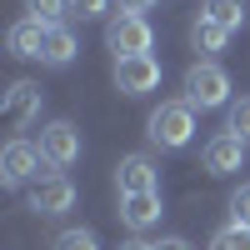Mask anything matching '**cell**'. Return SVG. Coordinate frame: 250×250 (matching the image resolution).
<instances>
[{"label": "cell", "instance_id": "603a6c76", "mask_svg": "<svg viewBox=\"0 0 250 250\" xmlns=\"http://www.w3.org/2000/svg\"><path fill=\"white\" fill-rule=\"evenodd\" d=\"M120 250H155V245H150V240H125Z\"/></svg>", "mask_w": 250, "mask_h": 250}, {"label": "cell", "instance_id": "9c48e42d", "mask_svg": "<svg viewBox=\"0 0 250 250\" xmlns=\"http://www.w3.org/2000/svg\"><path fill=\"white\" fill-rule=\"evenodd\" d=\"M245 145H250V140H240L235 130L215 135L210 145H205V170H210V175H235V170H245Z\"/></svg>", "mask_w": 250, "mask_h": 250}, {"label": "cell", "instance_id": "9a60e30c", "mask_svg": "<svg viewBox=\"0 0 250 250\" xmlns=\"http://www.w3.org/2000/svg\"><path fill=\"white\" fill-rule=\"evenodd\" d=\"M200 15L215 20V25H225V30H240L245 25V0H205Z\"/></svg>", "mask_w": 250, "mask_h": 250}, {"label": "cell", "instance_id": "ba28073f", "mask_svg": "<svg viewBox=\"0 0 250 250\" xmlns=\"http://www.w3.org/2000/svg\"><path fill=\"white\" fill-rule=\"evenodd\" d=\"M40 100H45V90H40L35 80H15L5 90V125L10 130H25V125L40 115Z\"/></svg>", "mask_w": 250, "mask_h": 250}, {"label": "cell", "instance_id": "277c9868", "mask_svg": "<svg viewBox=\"0 0 250 250\" xmlns=\"http://www.w3.org/2000/svg\"><path fill=\"white\" fill-rule=\"evenodd\" d=\"M160 85V60L155 55H125L115 60V90L120 95H150Z\"/></svg>", "mask_w": 250, "mask_h": 250}, {"label": "cell", "instance_id": "ffe728a7", "mask_svg": "<svg viewBox=\"0 0 250 250\" xmlns=\"http://www.w3.org/2000/svg\"><path fill=\"white\" fill-rule=\"evenodd\" d=\"M230 225H250V185H240L230 195Z\"/></svg>", "mask_w": 250, "mask_h": 250}, {"label": "cell", "instance_id": "6da1fadb", "mask_svg": "<svg viewBox=\"0 0 250 250\" xmlns=\"http://www.w3.org/2000/svg\"><path fill=\"white\" fill-rule=\"evenodd\" d=\"M145 135H150V145H160V150H185L195 135V105L190 100H165V105L150 110V120H145Z\"/></svg>", "mask_w": 250, "mask_h": 250}, {"label": "cell", "instance_id": "e0dca14e", "mask_svg": "<svg viewBox=\"0 0 250 250\" xmlns=\"http://www.w3.org/2000/svg\"><path fill=\"white\" fill-rule=\"evenodd\" d=\"M210 250H250V225H225V230H215Z\"/></svg>", "mask_w": 250, "mask_h": 250}, {"label": "cell", "instance_id": "3957f363", "mask_svg": "<svg viewBox=\"0 0 250 250\" xmlns=\"http://www.w3.org/2000/svg\"><path fill=\"white\" fill-rule=\"evenodd\" d=\"M105 45L115 50V60H125V55H150L155 30H150V20H145V15L120 10V15H110V25H105Z\"/></svg>", "mask_w": 250, "mask_h": 250}, {"label": "cell", "instance_id": "44dd1931", "mask_svg": "<svg viewBox=\"0 0 250 250\" xmlns=\"http://www.w3.org/2000/svg\"><path fill=\"white\" fill-rule=\"evenodd\" d=\"M105 5H110V0H70V15L95 20V15H105Z\"/></svg>", "mask_w": 250, "mask_h": 250}, {"label": "cell", "instance_id": "52a82bcc", "mask_svg": "<svg viewBox=\"0 0 250 250\" xmlns=\"http://www.w3.org/2000/svg\"><path fill=\"white\" fill-rule=\"evenodd\" d=\"M40 165H45V155H40V145H30V140H10L5 150H0V175H5V185L40 180Z\"/></svg>", "mask_w": 250, "mask_h": 250}, {"label": "cell", "instance_id": "30bf717a", "mask_svg": "<svg viewBox=\"0 0 250 250\" xmlns=\"http://www.w3.org/2000/svg\"><path fill=\"white\" fill-rule=\"evenodd\" d=\"M115 190H120V195H145V190H160V175H155L150 155H125V160L115 165Z\"/></svg>", "mask_w": 250, "mask_h": 250}, {"label": "cell", "instance_id": "8fae6325", "mask_svg": "<svg viewBox=\"0 0 250 250\" xmlns=\"http://www.w3.org/2000/svg\"><path fill=\"white\" fill-rule=\"evenodd\" d=\"M120 220L130 230H150L160 220V190H145V195H120Z\"/></svg>", "mask_w": 250, "mask_h": 250}, {"label": "cell", "instance_id": "5bb4252c", "mask_svg": "<svg viewBox=\"0 0 250 250\" xmlns=\"http://www.w3.org/2000/svg\"><path fill=\"white\" fill-rule=\"evenodd\" d=\"M225 40H230V30H225V25H215V20L195 15V25H190V45H195V50L220 55V50H225Z\"/></svg>", "mask_w": 250, "mask_h": 250}, {"label": "cell", "instance_id": "7402d4cb", "mask_svg": "<svg viewBox=\"0 0 250 250\" xmlns=\"http://www.w3.org/2000/svg\"><path fill=\"white\" fill-rule=\"evenodd\" d=\"M150 5H155V0H120V10H135V15H145Z\"/></svg>", "mask_w": 250, "mask_h": 250}, {"label": "cell", "instance_id": "8992f818", "mask_svg": "<svg viewBox=\"0 0 250 250\" xmlns=\"http://www.w3.org/2000/svg\"><path fill=\"white\" fill-rule=\"evenodd\" d=\"M75 205V185H70V175H40L35 185H30V210L35 215H65Z\"/></svg>", "mask_w": 250, "mask_h": 250}, {"label": "cell", "instance_id": "4fadbf2b", "mask_svg": "<svg viewBox=\"0 0 250 250\" xmlns=\"http://www.w3.org/2000/svg\"><path fill=\"white\" fill-rule=\"evenodd\" d=\"M45 30L50 25H40V20H20V25H10V35H5V45H10V55H20V60H40V45H45Z\"/></svg>", "mask_w": 250, "mask_h": 250}, {"label": "cell", "instance_id": "2e32d148", "mask_svg": "<svg viewBox=\"0 0 250 250\" xmlns=\"http://www.w3.org/2000/svg\"><path fill=\"white\" fill-rule=\"evenodd\" d=\"M25 10H30V20H40V25H65L70 0H25Z\"/></svg>", "mask_w": 250, "mask_h": 250}, {"label": "cell", "instance_id": "ac0fdd59", "mask_svg": "<svg viewBox=\"0 0 250 250\" xmlns=\"http://www.w3.org/2000/svg\"><path fill=\"white\" fill-rule=\"evenodd\" d=\"M225 130H235L240 140H250V95L230 100V115H225Z\"/></svg>", "mask_w": 250, "mask_h": 250}, {"label": "cell", "instance_id": "7c38bea8", "mask_svg": "<svg viewBox=\"0 0 250 250\" xmlns=\"http://www.w3.org/2000/svg\"><path fill=\"white\" fill-rule=\"evenodd\" d=\"M75 30L70 25H50L45 30V45H40V65H50V70H65L70 60H75Z\"/></svg>", "mask_w": 250, "mask_h": 250}, {"label": "cell", "instance_id": "d6986e66", "mask_svg": "<svg viewBox=\"0 0 250 250\" xmlns=\"http://www.w3.org/2000/svg\"><path fill=\"white\" fill-rule=\"evenodd\" d=\"M50 250H100V240H95L90 230H60V235L50 240Z\"/></svg>", "mask_w": 250, "mask_h": 250}, {"label": "cell", "instance_id": "7a4b0ae2", "mask_svg": "<svg viewBox=\"0 0 250 250\" xmlns=\"http://www.w3.org/2000/svg\"><path fill=\"white\" fill-rule=\"evenodd\" d=\"M185 100H190L195 110L230 105V75H225L215 60H195V65L185 70Z\"/></svg>", "mask_w": 250, "mask_h": 250}, {"label": "cell", "instance_id": "5b68a950", "mask_svg": "<svg viewBox=\"0 0 250 250\" xmlns=\"http://www.w3.org/2000/svg\"><path fill=\"white\" fill-rule=\"evenodd\" d=\"M40 155H45V165H55V170L75 165L80 160V130L70 120H50L45 130H40Z\"/></svg>", "mask_w": 250, "mask_h": 250}, {"label": "cell", "instance_id": "cb8c5ba5", "mask_svg": "<svg viewBox=\"0 0 250 250\" xmlns=\"http://www.w3.org/2000/svg\"><path fill=\"white\" fill-rule=\"evenodd\" d=\"M155 250H190V245H185V240H160Z\"/></svg>", "mask_w": 250, "mask_h": 250}]
</instances>
